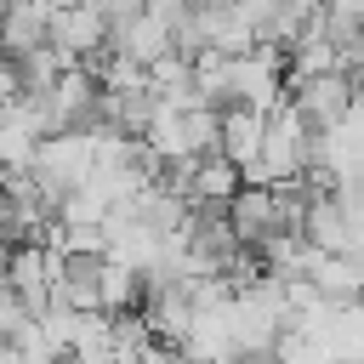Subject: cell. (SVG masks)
I'll use <instances>...</instances> for the list:
<instances>
[{
	"mask_svg": "<svg viewBox=\"0 0 364 364\" xmlns=\"http://www.w3.org/2000/svg\"><path fill=\"white\" fill-rule=\"evenodd\" d=\"M284 102L313 125V131H330L353 114V74H307V80H290L284 85Z\"/></svg>",
	"mask_w": 364,
	"mask_h": 364,
	"instance_id": "1",
	"label": "cell"
},
{
	"mask_svg": "<svg viewBox=\"0 0 364 364\" xmlns=\"http://www.w3.org/2000/svg\"><path fill=\"white\" fill-rule=\"evenodd\" d=\"M46 40H51V46H57L68 63H97V57L108 51V23H102V11H97L91 0H80V6L51 11Z\"/></svg>",
	"mask_w": 364,
	"mask_h": 364,
	"instance_id": "2",
	"label": "cell"
},
{
	"mask_svg": "<svg viewBox=\"0 0 364 364\" xmlns=\"http://www.w3.org/2000/svg\"><path fill=\"white\" fill-rule=\"evenodd\" d=\"M228 222H233L239 245L256 250L267 233H279V193L273 188H239L233 205H228Z\"/></svg>",
	"mask_w": 364,
	"mask_h": 364,
	"instance_id": "3",
	"label": "cell"
},
{
	"mask_svg": "<svg viewBox=\"0 0 364 364\" xmlns=\"http://www.w3.org/2000/svg\"><path fill=\"white\" fill-rule=\"evenodd\" d=\"M46 23H51V11L40 6V0H11V6H0V57H28V51H40L46 46Z\"/></svg>",
	"mask_w": 364,
	"mask_h": 364,
	"instance_id": "4",
	"label": "cell"
},
{
	"mask_svg": "<svg viewBox=\"0 0 364 364\" xmlns=\"http://www.w3.org/2000/svg\"><path fill=\"white\" fill-rule=\"evenodd\" d=\"M262 136H267V114H256V108H222V136H216V154L222 159H233L239 171L245 165H256L262 159Z\"/></svg>",
	"mask_w": 364,
	"mask_h": 364,
	"instance_id": "5",
	"label": "cell"
},
{
	"mask_svg": "<svg viewBox=\"0 0 364 364\" xmlns=\"http://www.w3.org/2000/svg\"><path fill=\"white\" fill-rule=\"evenodd\" d=\"M108 51H125V57H136L142 68H154L159 57H171V23H159V17H131L125 28H114L108 34Z\"/></svg>",
	"mask_w": 364,
	"mask_h": 364,
	"instance_id": "6",
	"label": "cell"
},
{
	"mask_svg": "<svg viewBox=\"0 0 364 364\" xmlns=\"http://www.w3.org/2000/svg\"><path fill=\"white\" fill-rule=\"evenodd\" d=\"M239 188H245V176H239V165H233V159H222V154L193 159V176H188L193 205H222V210H228Z\"/></svg>",
	"mask_w": 364,
	"mask_h": 364,
	"instance_id": "7",
	"label": "cell"
},
{
	"mask_svg": "<svg viewBox=\"0 0 364 364\" xmlns=\"http://www.w3.org/2000/svg\"><path fill=\"white\" fill-rule=\"evenodd\" d=\"M97 301H102V313H136L148 301V279L136 267L102 256V267H97Z\"/></svg>",
	"mask_w": 364,
	"mask_h": 364,
	"instance_id": "8",
	"label": "cell"
},
{
	"mask_svg": "<svg viewBox=\"0 0 364 364\" xmlns=\"http://www.w3.org/2000/svg\"><path fill=\"white\" fill-rule=\"evenodd\" d=\"M17 364H68V353H57V347H46V336L28 324L23 336H17Z\"/></svg>",
	"mask_w": 364,
	"mask_h": 364,
	"instance_id": "9",
	"label": "cell"
},
{
	"mask_svg": "<svg viewBox=\"0 0 364 364\" xmlns=\"http://www.w3.org/2000/svg\"><path fill=\"white\" fill-rule=\"evenodd\" d=\"M97 11H102V23H108V34L114 28H125L131 17H142V0H91Z\"/></svg>",
	"mask_w": 364,
	"mask_h": 364,
	"instance_id": "10",
	"label": "cell"
},
{
	"mask_svg": "<svg viewBox=\"0 0 364 364\" xmlns=\"http://www.w3.org/2000/svg\"><path fill=\"white\" fill-rule=\"evenodd\" d=\"M17 97H23V74H17V63H11V57H0V114H6Z\"/></svg>",
	"mask_w": 364,
	"mask_h": 364,
	"instance_id": "11",
	"label": "cell"
}]
</instances>
